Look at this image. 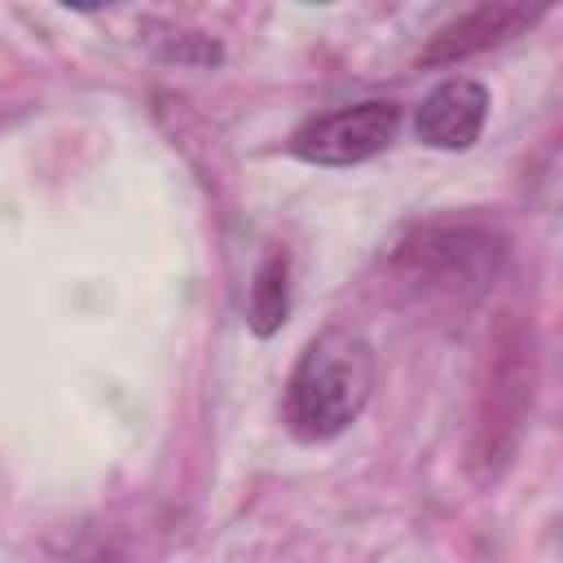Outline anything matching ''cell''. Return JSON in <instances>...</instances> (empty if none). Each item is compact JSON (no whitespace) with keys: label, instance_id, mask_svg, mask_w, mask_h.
I'll return each mask as SVG.
<instances>
[{"label":"cell","instance_id":"obj_1","mask_svg":"<svg viewBox=\"0 0 563 563\" xmlns=\"http://www.w3.org/2000/svg\"><path fill=\"white\" fill-rule=\"evenodd\" d=\"M369 391H374L369 339L334 325L299 352L286 378V396H282L286 431L303 444H325L361 418Z\"/></svg>","mask_w":563,"mask_h":563},{"label":"cell","instance_id":"obj_2","mask_svg":"<svg viewBox=\"0 0 563 563\" xmlns=\"http://www.w3.org/2000/svg\"><path fill=\"white\" fill-rule=\"evenodd\" d=\"M501 264L506 238L475 220L422 224L391 255L400 286L418 299H475L497 282Z\"/></svg>","mask_w":563,"mask_h":563},{"label":"cell","instance_id":"obj_3","mask_svg":"<svg viewBox=\"0 0 563 563\" xmlns=\"http://www.w3.org/2000/svg\"><path fill=\"white\" fill-rule=\"evenodd\" d=\"M400 132V106L396 101H361L330 114L308 119L290 136V154L317 167H352L374 154H383Z\"/></svg>","mask_w":563,"mask_h":563},{"label":"cell","instance_id":"obj_4","mask_svg":"<svg viewBox=\"0 0 563 563\" xmlns=\"http://www.w3.org/2000/svg\"><path fill=\"white\" fill-rule=\"evenodd\" d=\"M484 119H488V88L479 79H444L435 84L422 106H418V119H413V132L422 145L431 150H471L484 132Z\"/></svg>","mask_w":563,"mask_h":563},{"label":"cell","instance_id":"obj_5","mask_svg":"<svg viewBox=\"0 0 563 563\" xmlns=\"http://www.w3.org/2000/svg\"><path fill=\"white\" fill-rule=\"evenodd\" d=\"M541 18V9H528V4H475L466 9L462 18L444 22L431 44L422 48V62L427 66H440V62H457V57H471L479 48H493L510 35H519L523 26H532Z\"/></svg>","mask_w":563,"mask_h":563},{"label":"cell","instance_id":"obj_6","mask_svg":"<svg viewBox=\"0 0 563 563\" xmlns=\"http://www.w3.org/2000/svg\"><path fill=\"white\" fill-rule=\"evenodd\" d=\"M286 312H290V260L286 251H273L255 268V282H251V330L268 339L282 330Z\"/></svg>","mask_w":563,"mask_h":563}]
</instances>
